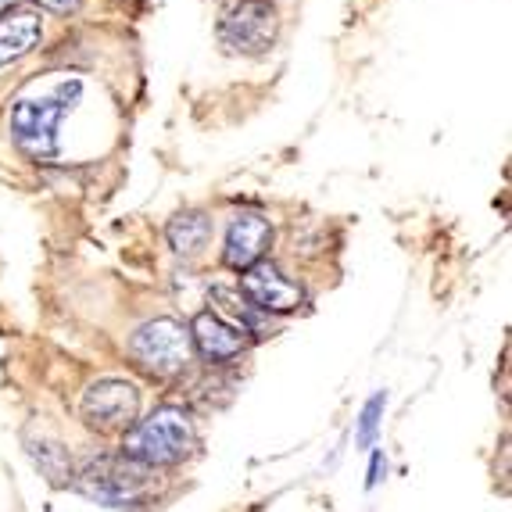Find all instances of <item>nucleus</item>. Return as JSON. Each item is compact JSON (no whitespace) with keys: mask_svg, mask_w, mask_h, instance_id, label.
<instances>
[{"mask_svg":"<svg viewBox=\"0 0 512 512\" xmlns=\"http://www.w3.org/2000/svg\"><path fill=\"white\" fill-rule=\"evenodd\" d=\"M83 97V83L79 79H65L58 83L51 97H22L11 108V137L29 158H54L58 154V122L65 111L76 108Z\"/></svg>","mask_w":512,"mask_h":512,"instance_id":"f257e3e1","label":"nucleus"},{"mask_svg":"<svg viewBox=\"0 0 512 512\" xmlns=\"http://www.w3.org/2000/svg\"><path fill=\"white\" fill-rule=\"evenodd\" d=\"M190 448H194V423L176 405L154 409L147 419L133 423L122 444L126 459L137 466H176L180 459H187Z\"/></svg>","mask_w":512,"mask_h":512,"instance_id":"f03ea898","label":"nucleus"},{"mask_svg":"<svg viewBox=\"0 0 512 512\" xmlns=\"http://www.w3.org/2000/svg\"><path fill=\"white\" fill-rule=\"evenodd\" d=\"M129 351L137 359L140 369H147L151 376H176L190 366V355H194V344H190V333L183 330L176 319H151L144 323L133 341H129Z\"/></svg>","mask_w":512,"mask_h":512,"instance_id":"7ed1b4c3","label":"nucleus"},{"mask_svg":"<svg viewBox=\"0 0 512 512\" xmlns=\"http://www.w3.org/2000/svg\"><path fill=\"white\" fill-rule=\"evenodd\" d=\"M276 26L273 0H233L219 22V40L237 54H265L276 43Z\"/></svg>","mask_w":512,"mask_h":512,"instance_id":"20e7f679","label":"nucleus"},{"mask_svg":"<svg viewBox=\"0 0 512 512\" xmlns=\"http://www.w3.org/2000/svg\"><path fill=\"white\" fill-rule=\"evenodd\" d=\"M140 391L129 380H97L83 394V419L94 430H126L137 423Z\"/></svg>","mask_w":512,"mask_h":512,"instance_id":"39448f33","label":"nucleus"},{"mask_svg":"<svg viewBox=\"0 0 512 512\" xmlns=\"http://www.w3.org/2000/svg\"><path fill=\"white\" fill-rule=\"evenodd\" d=\"M240 291L251 301V308L273 312V316H287V312H294V308L305 301L298 283L287 280L273 262H258V265H251V269H244Z\"/></svg>","mask_w":512,"mask_h":512,"instance_id":"423d86ee","label":"nucleus"},{"mask_svg":"<svg viewBox=\"0 0 512 512\" xmlns=\"http://www.w3.org/2000/svg\"><path fill=\"white\" fill-rule=\"evenodd\" d=\"M79 491L104 505H126L144 491V473H140L137 462L104 459L86 466L83 477H79Z\"/></svg>","mask_w":512,"mask_h":512,"instance_id":"0eeeda50","label":"nucleus"},{"mask_svg":"<svg viewBox=\"0 0 512 512\" xmlns=\"http://www.w3.org/2000/svg\"><path fill=\"white\" fill-rule=\"evenodd\" d=\"M269 244H273V226H269V219H262V215H255V212H240L237 219L230 222L222 258H226L230 269L240 273V269H251V265L262 262Z\"/></svg>","mask_w":512,"mask_h":512,"instance_id":"6e6552de","label":"nucleus"},{"mask_svg":"<svg viewBox=\"0 0 512 512\" xmlns=\"http://www.w3.org/2000/svg\"><path fill=\"white\" fill-rule=\"evenodd\" d=\"M190 344H194L208 362H233L244 351V337L237 326L222 323L215 312H197L190 323Z\"/></svg>","mask_w":512,"mask_h":512,"instance_id":"1a4fd4ad","label":"nucleus"},{"mask_svg":"<svg viewBox=\"0 0 512 512\" xmlns=\"http://www.w3.org/2000/svg\"><path fill=\"white\" fill-rule=\"evenodd\" d=\"M40 36H43V18L36 11L18 8L8 11V15H0V69L26 58L36 43H40Z\"/></svg>","mask_w":512,"mask_h":512,"instance_id":"9d476101","label":"nucleus"},{"mask_svg":"<svg viewBox=\"0 0 512 512\" xmlns=\"http://www.w3.org/2000/svg\"><path fill=\"white\" fill-rule=\"evenodd\" d=\"M165 233H169V244L176 255H201L212 240V219L205 212H180Z\"/></svg>","mask_w":512,"mask_h":512,"instance_id":"9b49d317","label":"nucleus"},{"mask_svg":"<svg viewBox=\"0 0 512 512\" xmlns=\"http://www.w3.org/2000/svg\"><path fill=\"white\" fill-rule=\"evenodd\" d=\"M387 409V391H376L359 412V430H355V444L359 448H373L376 437H380V419H384Z\"/></svg>","mask_w":512,"mask_h":512,"instance_id":"f8f14e48","label":"nucleus"},{"mask_svg":"<svg viewBox=\"0 0 512 512\" xmlns=\"http://www.w3.org/2000/svg\"><path fill=\"white\" fill-rule=\"evenodd\" d=\"M384 473H387V459H384V452L376 448L373 452V459H369V473H366V491H373L380 480H384Z\"/></svg>","mask_w":512,"mask_h":512,"instance_id":"ddd939ff","label":"nucleus"},{"mask_svg":"<svg viewBox=\"0 0 512 512\" xmlns=\"http://www.w3.org/2000/svg\"><path fill=\"white\" fill-rule=\"evenodd\" d=\"M43 11H51V15H69V11L79 8V0H36Z\"/></svg>","mask_w":512,"mask_h":512,"instance_id":"4468645a","label":"nucleus"},{"mask_svg":"<svg viewBox=\"0 0 512 512\" xmlns=\"http://www.w3.org/2000/svg\"><path fill=\"white\" fill-rule=\"evenodd\" d=\"M11 8H15V0H0V15H8Z\"/></svg>","mask_w":512,"mask_h":512,"instance_id":"2eb2a0df","label":"nucleus"}]
</instances>
